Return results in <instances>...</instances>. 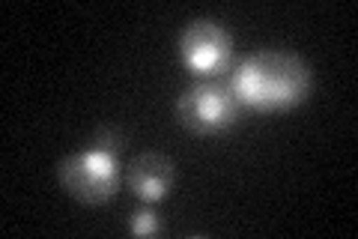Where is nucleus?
<instances>
[{
    "mask_svg": "<svg viewBox=\"0 0 358 239\" xmlns=\"http://www.w3.org/2000/svg\"><path fill=\"white\" fill-rule=\"evenodd\" d=\"M230 87L242 108L284 111L305 102L310 93V69L289 51H257L233 69Z\"/></svg>",
    "mask_w": 358,
    "mask_h": 239,
    "instance_id": "nucleus-1",
    "label": "nucleus"
},
{
    "mask_svg": "<svg viewBox=\"0 0 358 239\" xmlns=\"http://www.w3.org/2000/svg\"><path fill=\"white\" fill-rule=\"evenodd\" d=\"M57 179L75 200H81V203H105V200L114 198L117 189H120L117 153L90 146V150L66 156L63 162L57 165Z\"/></svg>",
    "mask_w": 358,
    "mask_h": 239,
    "instance_id": "nucleus-2",
    "label": "nucleus"
},
{
    "mask_svg": "<svg viewBox=\"0 0 358 239\" xmlns=\"http://www.w3.org/2000/svg\"><path fill=\"white\" fill-rule=\"evenodd\" d=\"M239 99L230 81H197L176 102V117L197 135H221L239 117Z\"/></svg>",
    "mask_w": 358,
    "mask_h": 239,
    "instance_id": "nucleus-3",
    "label": "nucleus"
},
{
    "mask_svg": "<svg viewBox=\"0 0 358 239\" xmlns=\"http://www.w3.org/2000/svg\"><path fill=\"white\" fill-rule=\"evenodd\" d=\"M179 54L192 72H221L230 60V33L212 18H194L179 36Z\"/></svg>",
    "mask_w": 358,
    "mask_h": 239,
    "instance_id": "nucleus-4",
    "label": "nucleus"
},
{
    "mask_svg": "<svg viewBox=\"0 0 358 239\" xmlns=\"http://www.w3.org/2000/svg\"><path fill=\"white\" fill-rule=\"evenodd\" d=\"M129 186L143 203H159L173 186V162L162 153H141L129 168Z\"/></svg>",
    "mask_w": 358,
    "mask_h": 239,
    "instance_id": "nucleus-5",
    "label": "nucleus"
},
{
    "mask_svg": "<svg viewBox=\"0 0 358 239\" xmlns=\"http://www.w3.org/2000/svg\"><path fill=\"white\" fill-rule=\"evenodd\" d=\"M129 227H131L134 236H150V233H159L162 224H159V215H155L152 210H141V212L131 215Z\"/></svg>",
    "mask_w": 358,
    "mask_h": 239,
    "instance_id": "nucleus-6",
    "label": "nucleus"
}]
</instances>
